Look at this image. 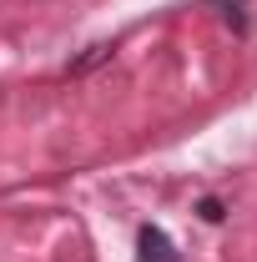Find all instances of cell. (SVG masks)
<instances>
[{
  "instance_id": "cell-2",
  "label": "cell",
  "mask_w": 257,
  "mask_h": 262,
  "mask_svg": "<svg viewBox=\"0 0 257 262\" xmlns=\"http://www.w3.org/2000/svg\"><path fill=\"white\" fill-rule=\"evenodd\" d=\"M227 15V26H237V31H247V15H242V0H217Z\"/></svg>"
},
{
  "instance_id": "cell-1",
  "label": "cell",
  "mask_w": 257,
  "mask_h": 262,
  "mask_svg": "<svg viewBox=\"0 0 257 262\" xmlns=\"http://www.w3.org/2000/svg\"><path fill=\"white\" fill-rule=\"evenodd\" d=\"M136 262H177V247L161 227H141L136 232Z\"/></svg>"
},
{
  "instance_id": "cell-3",
  "label": "cell",
  "mask_w": 257,
  "mask_h": 262,
  "mask_svg": "<svg viewBox=\"0 0 257 262\" xmlns=\"http://www.w3.org/2000/svg\"><path fill=\"white\" fill-rule=\"evenodd\" d=\"M202 217H207V222H222V207H217V202L207 196V202H202Z\"/></svg>"
}]
</instances>
